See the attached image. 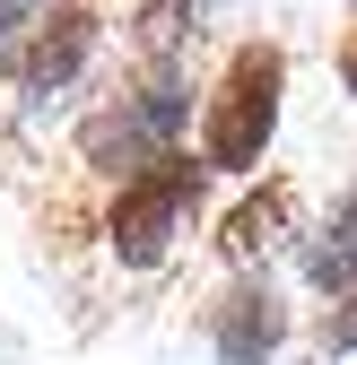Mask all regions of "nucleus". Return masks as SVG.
Listing matches in <instances>:
<instances>
[{
	"mask_svg": "<svg viewBox=\"0 0 357 365\" xmlns=\"http://www.w3.org/2000/svg\"><path fill=\"white\" fill-rule=\"evenodd\" d=\"M183 130H192V61H140V53H131L96 96L79 105V122H70V165L87 182H114L131 165L183 148Z\"/></svg>",
	"mask_w": 357,
	"mask_h": 365,
	"instance_id": "obj_1",
	"label": "nucleus"
},
{
	"mask_svg": "<svg viewBox=\"0 0 357 365\" xmlns=\"http://www.w3.org/2000/svg\"><path fill=\"white\" fill-rule=\"evenodd\" d=\"M279 105H288V53L271 35L227 43V61L201 96V122H192V157L209 174H261V157L279 140Z\"/></svg>",
	"mask_w": 357,
	"mask_h": 365,
	"instance_id": "obj_2",
	"label": "nucleus"
},
{
	"mask_svg": "<svg viewBox=\"0 0 357 365\" xmlns=\"http://www.w3.org/2000/svg\"><path fill=\"white\" fill-rule=\"evenodd\" d=\"M201 192H209V165L192 148H166L149 165L114 174L105 182V209H96L105 261H122V269H166L174 252H183L192 217H201Z\"/></svg>",
	"mask_w": 357,
	"mask_h": 365,
	"instance_id": "obj_3",
	"label": "nucleus"
},
{
	"mask_svg": "<svg viewBox=\"0 0 357 365\" xmlns=\"http://www.w3.org/2000/svg\"><path fill=\"white\" fill-rule=\"evenodd\" d=\"M96 53H105V9L96 0H35L18 18V35L0 43V87L26 113L70 105L87 87V70H96Z\"/></svg>",
	"mask_w": 357,
	"mask_h": 365,
	"instance_id": "obj_4",
	"label": "nucleus"
},
{
	"mask_svg": "<svg viewBox=\"0 0 357 365\" xmlns=\"http://www.w3.org/2000/svg\"><path fill=\"white\" fill-rule=\"evenodd\" d=\"M288 331H296V313H288V296L261 279V269H236V279L201 304V348L218 365H279Z\"/></svg>",
	"mask_w": 357,
	"mask_h": 365,
	"instance_id": "obj_5",
	"label": "nucleus"
},
{
	"mask_svg": "<svg viewBox=\"0 0 357 365\" xmlns=\"http://www.w3.org/2000/svg\"><path fill=\"white\" fill-rule=\"evenodd\" d=\"M305 192H296V174H261V192H244L227 217H218V261L227 269H261L288 235H305Z\"/></svg>",
	"mask_w": 357,
	"mask_h": 365,
	"instance_id": "obj_6",
	"label": "nucleus"
},
{
	"mask_svg": "<svg viewBox=\"0 0 357 365\" xmlns=\"http://www.w3.org/2000/svg\"><path fill=\"white\" fill-rule=\"evenodd\" d=\"M296 269H305V287L331 296V287H357V182L296 235Z\"/></svg>",
	"mask_w": 357,
	"mask_h": 365,
	"instance_id": "obj_7",
	"label": "nucleus"
},
{
	"mask_svg": "<svg viewBox=\"0 0 357 365\" xmlns=\"http://www.w3.org/2000/svg\"><path fill=\"white\" fill-rule=\"evenodd\" d=\"M201 35H209V0H131L122 9V53L140 61H192Z\"/></svg>",
	"mask_w": 357,
	"mask_h": 365,
	"instance_id": "obj_8",
	"label": "nucleus"
},
{
	"mask_svg": "<svg viewBox=\"0 0 357 365\" xmlns=\"http://www.w3.org/2000/svg\"><path fill=\"white\" fill-rule=\"evenodd\" d=\"M314 348H323V365L357 348V287H331V304H323V322H314Z\"/></svg>",
	"mask_w": 357,
	"mask_h": 365,
	"instance_id": "obj_9",
	"label": "nucleus"
},
{
	"mask_svg": "<svg viewBox=\"0 0 357 365\" xmlns=\"http://www.w3.org/2000/svg\"><path fill=\"white\" fill-rule=\"evenodd\" d=\"M331 61H340V87H348V96H357V18L340 26V53H331Z\"/></svg>",
	"mask_w": 357,
	"mask_h": 365,
	"instance_id": "obj_10",
	"label": "nucleus"
},
{
	"mask_svg": "<svg viewBox=\"0 0 357 365\" xmlns=\"http://www.w3.org/2000/svg\"><path fill=\"white\" fill-rule=\"evenodd\" d=\"M26 9H35V0H0V43L18 35V18H26Z\"/></svg>",
	"mask_w": 357,
	"mask_h": 365,
	"instance_id": "obj_11",
	"label": "nucleus"
}]
</instances>
